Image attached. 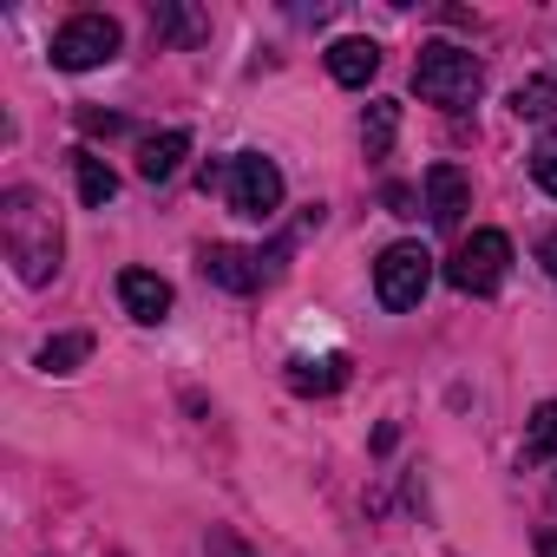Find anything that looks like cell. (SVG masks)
<instances>
[{
    "label": "cell",
    "instance_id": "6da1fadb",
    "mask_svg": "<svg viewBox=\"0 0 557 557\" xmlns=\"http://www.w3.org/2000/svg\"><path fill=\"white\" fill-rule=\"evenodd\" d=\"M0 230H8V256L21 262L27 283H47L60 269V216L40 190H8L0 203Z\"/></svg>",
    "mask_w": 557,
    "mask_h": 557
},
{
    "label": "cell",
    "instance_id": "7a4b0ae2",
    "mask_svg": "<svg viewBox=\"0 0 557 557\" xmlns=\"http://www.w3.org/2000/svg\"><path fill=\"white\" fill-rule=\"evenodd\" d=\"M413 86H420V99H433V106H472L479 86H485V73H479V60H472L466 47L433 40V47H420V60H413Z\"/></svg>",
    "mask_w": 557,
    "mask_h": 557
},
{
    "label": "cell",
    "instance_id": "3957f363",
    "mask_svg": "<svg viewBox=\"0 0 557 557\" xmlns=\"http://www.w3.org/2000/svg\"><path fill=\"white\" fill-rule=\"evenodd\" d=\"M223 190H230V210L249 216V223H269L283 210V171H275V158H262V151H236L230 171H223Z\"/></svg>",
    "mask_w": 557,
    "mask_h": 557
},
{
    "label": "cell",
    "instance_id": "277c9868",
    "mask_svg": "<svg viewBox=\"0 0 557 557\" xmlns=\"http://www.w3.org/2000/svg\"><path fill=\"white\" fill-rule=\"evenodd\" d=\"M505 269H511V236L505 230H472L446 262V283L466 289V296H492L505 283Z\"/></svg>",
    "mask_w": 557,
    "mask_h": 557
},
{
    "label": "cell",
    "instance_id": "5b68a950",
    "mask_svg": "<svg viewBox=\"0 0 557 557\" xmlns=\"http://www.w3.org/2000/svg\"><path fill=\"white\" fill-rule=\"evenodd\" d=\"M426 283H433V256H426V243H394V249L374 262V296H381V309H394V315L420 309Z\"/></svg>",
    "mask_w": 557,
    "mask_h": 557
},
{
    "label": "cell",
    "instance_id": "8992f818",
    "mask_svg": "<svg viewBox=\"0 0 557 557\" xmlns=\"http://www.w3.org/2000/svg\"><path fill=\"white\" fill-rule=\"evenodd\" d=\"M119 47H125L119 21H106V14H73V21L53 34V66H66V73H92V66L119 60Z\"/></svg>",
    "mask_w": 557,
    "mask_h": 557
},
{
    "label": "cell",
    "instance_id": "52a82bcc",
    "mask_svg": "<svg viewBox=\"0 0 557 557\" xmlns=\"http://www.w3.org/2000/svg\"><path fill=\"white\" fill-rule=\"evenodd\" d=\"M119 302H125L132 322L158 329V322L171 315V283H164V275H151V269H125V275H119Z\"/></svg>",
    "mask_w": 557,
    "mask_h": 557
},
{
    "label": "cell",
    "instance_id": "ba28073f",
    "mask_svg": "<svg viewBox=\"0 0 557 557\" xmlns=\"http://www.w3.org/2000/svg\"><path fill=\"white\" fill-rule=\"evenodd\" d=\"M466 203H472V177H466L459 164H433V171H426V216H433L440 230H453V223L466 216Z\"/></svg>",
    "mask_w": 557,
    "mask_h": 557
},
{
    "label": "cell",
    "instance_id": "9c48e42d",
    "mask_svg": "<svg viewBox=\"0 0 557 557\" xmlns=\"http://www.w3.org/2000/svg\"><path fill=\"white\" fill-rule=\"evenodd\" d=\"M190 158V132H151L145 145H138V177L145 184H164V177H177V164Z\"/></svg>",
    "mask_w": 557,
    "mask_h": 557
},
{
    "label": "cell",
    "instance_id": "30bf717a",
    "mask_svg": "<svg viewBox=\"0 0 557 557\" xmlns=\"http://www.w3.org/2000/svg\"><path fill=\"white\" fill-rule=\"evenodd\" d=\"M203 275H210V283H223V289H236V296H249V289L262 283V262H256L249 249H236V243H216V249L203 256Z\"/></svg>",
    "mask_w": 557,
    "mask_h": 557
},
{
    "label": "cell",
    "instance_id": "8fae6325",
    "mask_svg": "<svg viewBox=\"0 0 557 557\" xmlns=\"http://www.w3.org/2000/svg\"><path fill=\"white\" fill-rule=\"evenodd\" d=\"M329 73H335V86H368L381 73V47L374 40H335L329 47Z\"/></svg>",
    "mask_w": 557,
    "mask_h": 557
},
{
    "label": "cell",
    "instance_id": "7c38bea8",
    "mask_svg": "<svg viewBox=\"0 0 557 557\" xmlns=\"http://www.w3.org/2000/svg\"><path fill=\"white\" fill-rule=\"evenodd\" d=\"M348 381V361L342 355H296L289 361V387L296 394H335Z\"/></svg>",
    "mask_w": 557,
    "mask_h": 557
},
{
    "label": "cell",
    "instance_id": "4fadbf2b",
    "mask_svg": "<svg viewBox=\"0 0 557 557\" xmlns=\"http://www.w3.org/2000/svg\"><path fill=\"white\" fill-rule=\"evenodd\" d=\"M73 177H79V197H86L92 210H106V203L119 197V177H112V164H106L99 151H73Z\"/></svg>",
    "mask_w": 557,
    "mask_h": 557
},
{
    "label": "cell",
    "instance_id": "5bb4252c",
    "mask_svg": "<svg viewBox=\"0 0 557 557\" xmlns=\"http://www.w3.org/2000/svg\"><path fill=\"white\" fill-rule=\"evenodd\" d=\"M394 125H400V106H394V99H374L368 119H361V145H368V158H381V151L394 145Z\"/></svg>",
    "mask_w": 557,
    "mask_h": 557
},
{
    "label": "cell",
    "instance_id": "9a60e30c",
    "mask_svg": "<svg viewBox=\"0 0 557 557\" xmlns=\"http://www.w3.org/2000/svg\"><path fill=\"white\" fill-rule=\"evenodd\" d=\"M86 355H92V335H53V342L40 348V368H47V374H73Z\"/></svg>",
    "mask_w": 557,
    "mask_h": 557
},
{
    "label": "cell",
    "instance_id": "2e32d148",
    "mask_svg": "<svg viewBox=\"0 0 557 557\" xmlns=\"http://www.w3.org/2000/svg\"><path fill=\"white\" fill-rule=\"evenodd\" d=\"M511 112H518V119H550V112H557V79H524V86L511 92Z\"/></svg>",
    "mask_w": 557,
    "mask_h": 557
},
{
    "label": "cell",
    "instance_id": "e0dca14e",
    "mask_svg": "<svg viewBox=\"0 0 557 557\" xmlns=\"http://www.w3.org/2000/svg\"><path fill=\"white\" fill-rule=\"evenodd\" d=\"M524 453L531 459H557V400H544L531 413V433H524Z\"/></svg>",
    "mask_w": 557,
    "mask_h": 557
},
{
    "label": "cell",
    "instance_id": "ac0fdd59",
    "mask_svg": "<svg viewBox=\"0 0 557 557\" xmlns=\"http://www.w3.org/2000/svg\"><path fill=\"white\" fill-rule=\"evenodd\" d=\"M531 177H537V184H544V190L557 197V132L531 145Z\"/></svg>",
    "mask_w": 557,
    "mask_h": 557
},
{
    "label": "cell",
    "instance_id": "d6986e66",
    "mask_svg": "<svg viewBox=\"0 0 557 557\" xmlns=\"http://www.w3.org/2000/svg\"><path fill=\"white\" fill-rule=\"evenodd\" d=\"M413 203H420V197H413L407 184H387V210H394V216H413Z\"/></svg>",
    "mask_w": 557,
    "mask_h": 557
},
{
    "label": "cell",
    "instance_id": "ffe728a7",
    "mask_svg": "<svg viewBox=\"0 0 557 557\" xmlns=\"http://www.w3.org/2000/svg\"><path fill=\"white\" fill-rule=\"evenodd\" d=\"M216 557H249L243 544H230V537H216Z\"/></svg>",
    "mask_w": 557,
    "mask_h": 557
},
{
    "label": "cell",
    "instance_id": "44dd1931",
    "mask_svg": "<svg viewBox=\"0 0 557 557\" xmlns=\"http://www.w3.org/2000/svg\"><path fill=\"white\" fill-rule=\"evenodd\" d=\"M537 557H557V531H544V537H537Z\"/></svg>",
    "mask_w": 557,
    "mask_h": 557
},
{
    "label": "cell",
    "instance_id": "7402d4cb",
    "mask_svg": "<svg viewBox=\"0 0 557 557\" xmlns=\"http://www.w3.org/2000/svg\"><path fill=\"white\" fill-rule=\"evenodd\" d=\"M544 262H550V275H557V236H550V243H544Z\"/></svg>",
    "mask_w": 557,
    "mask_h": 557
}]
</instances>
